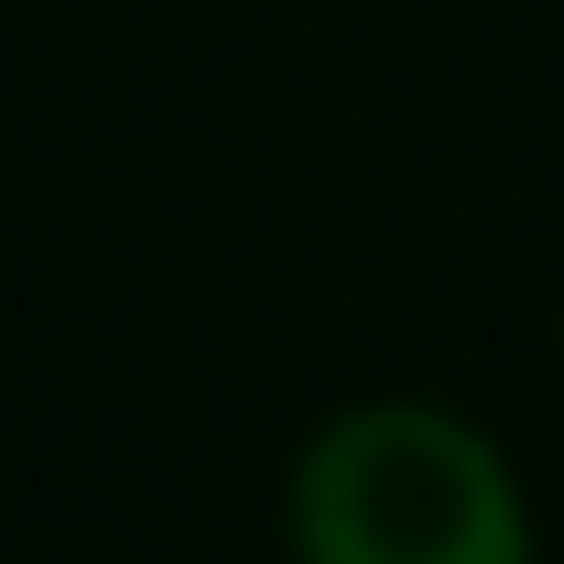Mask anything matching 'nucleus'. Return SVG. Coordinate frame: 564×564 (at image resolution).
I'll use <instances>...</instances> for the list:
<instances>
[{
  "label": "nucleus",
  "instance_id": "1",
  "mask_svg": "<svg viewBox=\"0 0 564 564\" xmlns=\"http://www.w3.org/2000/svg\"><path fill=\"white\" fill-rule=\"evenodd\" d=\"M289 564H531L520 465L443 399H355L289 465Z\"/></svg>",
  "mask_w": 564,
  "mask_h": 564
}]
</instances>
